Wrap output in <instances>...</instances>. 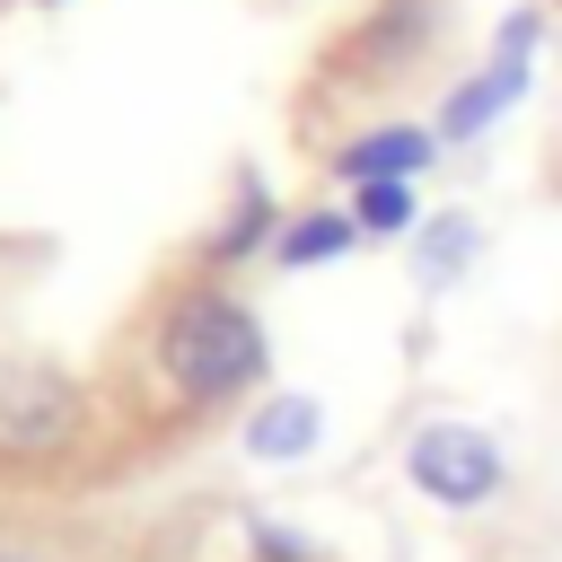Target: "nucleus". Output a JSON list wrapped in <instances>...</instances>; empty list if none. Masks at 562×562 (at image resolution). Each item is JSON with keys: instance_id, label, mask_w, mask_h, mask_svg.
<instances>
[{"instance_id": "f257e3e1", "label": "nucleus", "mask_w": 562, "mask_h": 562, "mask_svg": "<svg viewBox=\"0 0 562 562\" xmlns=\"http://www.w3.org/2000/svg\"><path fill=\"white\" fill-rule=\"evenodd\" d=\"M158 369L167 386L193 404V413H220L237 395H255L272 378V342H263V316L246 299H228L220 281H193L167 299L158 316Z\"/></svg>"}, {"instance_id": "f03ea898", "label": "nucleus", "mask_w": 562, "mask_h": 562, "mask_svg": "<svg viewBox=\"0 0 562 562\" xmlns=\"http://www.w3.org/2000/svg\"><path fill=\"white\" fill-rule=\"evenodd\" d=\"M536 44H544V9L527 0V9H509L501 18V35H492V53H483V70H465L457 88H448V105H439V140L448 149H465V140H483L492 132V114H509L518 97H527V79H536Z\"/></svg>"}, {"instance_id": "7ed1b4c3", "label": "nucleus", "mask_w": 562, "mask_h": 562, "mask_svg": "<svg viewBox=\"0 0 562 562\" xmlns=\"http://www.w3.org/2000/svg\"><path fill=\"white\" fill-rule=\"evenodd\" d=\"M404 474H413V492L439 501V509H483V501L509 483L492 430H474V422H422L413 448H404Z\"/></svg>"}, {"instance_id": "20e7f679", "label": "nucleus", "mask_w": 562, "mask_h": 562, "mask_svg": "<svg viewBox=\"0 0 562 562\" xmlns=\"http://www.w3.org/2000/svg\"><path fill=\"white\" fill-rule=\"evenodd\" d=\"M79 430V386L44 360H0V457H53Z\"/></svg>"}, {"instance_id": "39448f33", "label": "nucleus", "mask_w": 562, "mask_h": 562, "mask_svg": "<svg viewBox=\"0 0 562 562\" xmlns=\"http://www.w3.org/2000/svg\"><path fill=\"white\" fill-rule=\"evenodd\" d=\"M430 158H439V132H422V123H369V132H351V140L334 149V176H342V184H369V176L422 184Z\"/></svg>"}, {"instance_id": "423d86ee", "label": "nucleus", "mask_w": 562, "mask_h": 562, "mask_svg": "<svg viewBox=\"0 0 562 562\" xmlns=\"http://www.w3.org/2000/svg\"><path fill=\"white\" fill-rule=\"evenodd\" d=\"M360 246H369V237H360L351 202H307V211L281 220L272 263H281V272H316V263H342V255H360Z\"/></svg>"}, {"instance_id": "0eeeda50", "label": "nucleus", "mask_w": 562, "mask_h": 562, "mask_svg": "<svg viewBox=\"0 0 562 562\" xmlns=\"http://www.w3.org/2000/svg\"><path fill=\"white\" fill-rule=\"evenodd\" d=\"M272 237H281V211H272L263 176H237V193H228L220 228L202 237V263H211V272H228V263H246V255H272Z\"/></svg>"}, {"instance_id": "6e6552de", "label": "nucleus", "mask_w": 562, "mask_h": 562, "mask_svg": "<svg viewBox=\"0 0 562 562\" xmlns=\"http://www.w3.org/2000/svg\"><path fill=\"white\" fill-rule=\"evenodd\" d=\"M325 439V404L316 395H263V404H246V457H263V465H290V457H307Z\"/></svg>"}, {"instance_id": "1a4fd4ad", "label": "nucleus", "mask_w": 562, "mask_h": 562, "mask_svg": "<svg viewBox=\"0 0 562 562\" xmlns=\"http://www.w3.org/2000/svg\"><path fill=\"white\" fill-rule=\"evenodd\" d=\"M474 246H483V228H474L465 211L422 220V228H413V281H422V290H448V281L474 263Z\"/></svg>"}, {"instance_id": "9d476101", "label": "nucleus", "mask_w": 562, "mask_h": 562, "mask_svg": "<svg viewBox=\"0 0 562 562\" xmlns=\"http://www.w3.org/2000/svg\"><path fill=\"white\" fill-rule=\"evenodd\" d=\"M351 220H360V237H413L422 228V193L404 176H369V184H351Z\"/></svg>"}, {"instance_id": "9b49d317", "label": "nucleus", "mask_w": 562, "mask_h": 562, "mask_svg": "<svg viewBox=\"0 0 562 562\" xmlns=\"http://www.w3.org/2000/svg\"><path fill=\"white\" fill-rule=\"evenodd\" d=\"M246 553H255V562H325V553H316L307 536H290L281 518H246Z\"/></svg>"}, {"instance_id": "f8f14e48", "label": "nucleus", "mask_w": 562, "mask_h": 562, "mask_svg": "<svg viewBox=\"0 0 562 562\" xmlns=\"http://www.w3.org/2000/svg\"><path fill=\"white\" fill-rule=\"evenodd\" d=\"M0 562H35V553H26V544H0Z\"/></svg>"}]
</instances>
